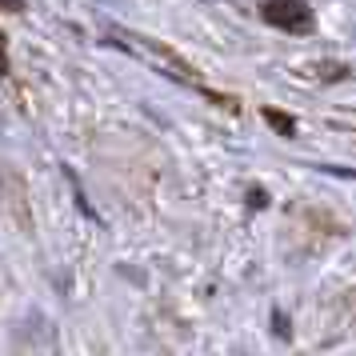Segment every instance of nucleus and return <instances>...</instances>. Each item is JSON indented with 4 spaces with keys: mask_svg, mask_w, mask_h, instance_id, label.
Returning <instances> with one entry per match:
<instances>
[{
    "mask_svg": "<svg viewBox=\"0 0 356 356\" xmlns=\"http://www.w3.org/2000/svg\"><path fill=\"white\" fill-rule=\"evenodd\" d=\"M264 20L276 29H289V33H308L312 13H308L300 0H268L264 4Z\"/></svg>",
    "mask_w": 356,
    "mask_h": 356,
    "instance_id": "1",
    "label": "nucleus"
},
{
    "mask_svg": "<svg viewBox=\"0 0 356 356\" xmlns=\"http://www.w3.org/2000/svg\"><path fill=\"white\" fill-rule=\"evenodd\" d=\"M0 4H8V8H20V0H0Z\"/></svg>",
    "mask_w": 356,
    "mask_h": 356,
    "instance_id": "4",
    "label": "nucleus"
},
{
    "mask_svg": "<svg viewBox=\"0 0 356 356\" xmlns=\"http://www.w3.org/2000/svg\"><path fill=\"white\" fill-rule=\"evenodd\" d=\"M264 116H268V124H276V129H284V132H292V129H296V124H292L289 116H280V113H264Z\"/></svg>",
    "mask_w": 356,
    "mask_h": 356,
    "instance_id": "2",
    "label": "nucleus"
},
{
    "mask_svg": "<svg viewBox=\"0 0 356 356\" xmlns=\"http://www.w3.org/2000/svg\"><path fill=\"white\" fill-rule=\"evenodd\" d=\"M4 68H8V60H4V44H0V72H4Z\"/></svg>",
    "mask_w": 356,
    "mask_h": 356,
    "instance_id": "3",
    "label": "nucleus"
}]
</instances>
